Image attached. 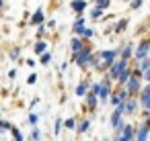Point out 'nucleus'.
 Here are the masks:
<instances>
[{"label": "nucleus", "mask_w": 150, "mask_h": 141, "mask_svg": "<svg viewBox=\"0 0 150 141\" xmlns=\"http://www.w3.org/2000/svg\"><path fill=\"white\" fill-rule=\"evenodd\" d=\"M88 61H91V51H86V49H80V53L76 55V64H78L80 68H84Z\"/></svg>", "instance_id": "nucleus-1"}, {"label": "nucleus", "mask_w": 150, "mask_h": 141, "mask_svg": "<svg viewBox=\"0 0 150 141\" xmlns=\"http://www.w3.org/2000/svg\"><path fill=\"white\" fill-rule=\"evenodd\" d=\"M123 68H125V59H121V61L113 64V68H111L109 76H111V78H119V74H121V70H123Z\"/></svg>", "instance_id": "nucleus-2"}, {"label": "nucleus", "mask_w": 150, "mask_h": 141, "mask_svg": "<svg viewBox=\"0 0 150 141\" xmlns=\"http://www.w3.org/2000/svg\"><path fill=\"white\" fill-rule=\"evenodd\" d=\"M142 106L146 108V110H150V86H146L144 90H142Z\"/></svg>", "instance_id": "nucleus-3"}, {"label": "nucleus", "mask_w": 150, "mask_h": 141, "mask_svg": "<svg viewBox=\"0 0 150 141\" xmlns=\"http://www.w3.org/2000/svg\"><path fill=\"white\" fill-rule=\"evenodd\" d=\"M148 49H150V43L148 41H142L140 43V47H138V51H136V57H146V53H148Z\"/></svg>", "instance_id": "nucleus-4"}, {"label": "nucleus", "mask_w": 150, "mask_h": 141, "mask_svg": "<svg viewBox=\"0 0 150 141\" xmlns=\"http://www.w3.org/2000/svg\"><path fill=\"white\" fill-rule=\"evenodd\" d=\"M125 96H127V90H119V92H117V94L111 98V102H113V104H121Z\"/></svg>", "instance_id": "nucleus-5"}, {"label": "nucleus", "mask_w": 150, "mask_h": 141, "mask_svg": "<svg viewBox=\"0 0 150 141\" xmlns=\"http://www.w3.org/2000/svg\"><path fill=\"white\" fill-rule=\"evenodd\" d=\"M74 33H76V35H82V33H84V19H82V17L74 23Z\"/></svg>", "instance_id": "nucleus-6"}, {"label": "nucleus", "mask_w": 150, "mask_h": 141, "mask_svg": "<svg viewBox=\"0 0 150 141\" xmlns=\"http://www.w3.org/2000/svg\"><path fill=\"white\" fill-rule=\"evenodd\" d=\"M115 55H117V51H111V49H107V51H103V53H101V57H103L107 64H111V61L115 59Z\"/></svg>", "instance_id": "nucleus-7"}, {"label": "nucleus", "mask_w": 150, "mask_h": 141, "mask_svg": "<svg viewBox=\"0 0 150 141\" xmlns=\"http://www.w3.org/2000/svg\"><path fill=\"white\" fill-rule=\"evenodd\" d=\"M72 8L80 13V10H84V8H86V2H84V0H72Z\"/></svg>", "instance_id": "nucleus-8"}, {"label": "nucleus", "mask_w": 150, "mask_h": 141, "mask_svg": "<svg viewBox=\"0 0 150 141\" xmlns=\"http://www.w3.org/2000/svg\"><path fill=\"white\" fill-rule=\"evenodd\" d=\"M138 88H140V82H138V78L134 76V78L129 80V84H127V90H129V92H136Z\"/></svg>", "instance_id": "nucleus-9"}, {"label": "nucleus", "mask_w": 150, "mask_h": 141, "mask_svg": "<svg viewBox=\"0 0 150 141\" xmlns=\"http://www.w3.org/2000/svg\"><path fill=\"white\" fill-rule=\"evenodd\" d=\"M41 21H43V13H41V10H37V13L31 17V25H39Z\"/></svg>", "instance_id": "nucleus-10"}, {"label": "nucleus", "mask_w": 150, "mask_h": 141, "mask_svg": "<svg viewBox=\"0 0 150 141\" xmlns=\"http://www.w3.org/2000/svg\"><path fill=\"white\" fill-rule=\"evenodd\" d=\"M132 137H134V129H132L129 125H127V127H123V135H121L119 139H132Z\"/></svg>", "instance_id": "nucleus-11"}, {"label": "nucleus", "mask_w": 150, "mask_h": 141, "mask_svg": "<svg viewBox=\"0 0 150 141\" xmlns=\"http://www.w3.org/2000/svg\"><path fill=\"white\" fill-rule=\"evenodd\" d=\"M127 78H129V68H123V70H121V74H119V82H121V84H125V80H127Z\"/></svg>", "instance_id": "nucleus-12"}, {"label": "nucleus", "mask_w": 150, "mask_h": 141, "mask_svg": "<svg viewBox=\"0 0 150 141\" xmlns=\"http://www.w3.org/2000/svg\"><path fill=\"white\" fill-rule=\"evenodd\" d=\"M86 88H88V86H86V82H82V84H78V86H76V94H78V96H82V94H86Z\"/></svg>", "instance_id": "nucleus-13"}, {"label": "nucleus", "mask_w": 150, "mask_h": 141, "mask_svg": "<svg viewBox=\"0 0 150 141\" xmlns=\"http://www.w3.org/2000/svg\"><path fill=\"white\" fill-rule=\"evenodd\" d=\"M101 15H103V8H101V6H97V8L91 10V17H93V19H99Z\"/></svg>", "instance_id": "nucleus-14"}, {"label": "nucleus", "mask_w": 150, "mask_h": 141, "mask_svg": "<svg viewBox=\"0 0 150 141\" xmlns=\"http://www.w3.org/2000/svg\"><path fill=\"white\" fill-rule=\"evenodd\" d=\"M146 137H148V125H144L138 133V139H146Z\"/></svg>", "instance_id": "nucleus-15"}, {"label": "nucleus", "mask_w": 150, "mask_h": 141, "mask_svg": "<svg viewBox=\"0 0 150 141\" xmlns=\"http://www.w3.org/2000/svg\"><path fill=\"white\" fill-rule=\"evenodd\" d=\"M140 68H142V74H144L146 70H150V57H146V59L142 57V66H140Z\"/></svg>", "instance_id": "nucleus-16"}, {"label": "nucleus", "mask_w": 150, "mask_h": 141, "mask_svg": "<svg viewBox=\"0 0 150 141\" xmlns=\"http://www.w3.org/2000/svg\"><path fill=\"white\" fill-rule=\"evenodd\" d=\"M72 49H74V53H78V49H82L80 39H72Z\"/></svg>", "instance_id": "nucleus-17"}, {"label": "nucleus", "mask_w": 150, "mask_h": 141, "mask_svg": "<svg viewBox=\"0 0 150 141\" xmlns=\"http://www.w3.org/2000/svg\"><path fill=\"white\" fill-rule=\"evenodd\" d=\"M45 47H47V45H45L43 41H39V43L35 45V53H43V49H45Z\"/></svg>", "instance_id": "nucleus-18"}, {"label": "nucleus", "mask_w": 150, "mask_h": 141, "mask_svg": "<svg viewBox=\"0 0 150 141\" xmlns=\"http://www.w3.org/2000/svg\"><path fill=\"white\" fill-rule=\"evenodd\" d=\"M132 51H134V49H132V45H127V47L123 49V53H121V57H123V59H127V57L132 55Z\"/></svg>", "instance_id": "nucleus-19"}, {"label": "nucleus", "mask_w": 150, "mask_h": 141, "mask_svg": "<svg viewBox=\"0 0 150 141\" xmlns=\"http://www.w3.org/2000/svg\"><path fill=\"white\" fill-rule=\"evenodd\" d=\"M99 96H101V98H107V96H109V88H107V86H101V92H99Z\"/></svg>", "instance_id": "nucleus-20"}, {"label": "nucleus", "mask_w": 150, "mask_h": 141, "mask_svg": "<svg viewBox=\"0 0 150 141\" xmlns=\"http://www.w3.org/2000/svg\"><path fill=\"white\" fill-rule=\"evenodd\" d=\"M52 61V55L50 53H41V64H50Z\"/></svg>", "instance_id": "nucleus-21"}, {"label": "nucleus", "mask_w": 150, "mask_h": 141, "mask_svg": "<svg viewBox=\"0 0 150 141\" xmlns=\"http://www.w3.org/2000/svg\"><path fill=\"white\" fill-rule=\"evenodd\" d=\"M123 106H125L127 112H134V110H136V102H127V104H123Z\"/></svg>", "instance_id": "nucleus-22"}, {"label": "nucleus", "mask_w": 150, "mask_h": 141, "mask_svg": "<svg viewBox=\"0 0 150 141\" xmlns=\"http://www.w3.org/2000/svg\"><path fill=\"white\" fill-rule=\"evenodd\" d=\"M13 137H15V139H19V141L23 139V135H21V131H19V129H13Z\"/></svg>", "instance_id": "nucleus-23"}, {"label": "nucleus", "mask_w": 150, "mask_h": 141, "mask_svg": "<svg viewBox=\"0 0 150 141\" xmlns=\"http://www.w3.org/2000/svg\"><path fill=\"white\" fill-rule=\"evenodd\" d=\"M125 25H127V21H121V23L117 25V29H115V31H117V33H119V31H123V29H125Z\"/></svg>", "instance_id": "nucleus-24"}, {"label": "nucleus", "mask_w": 150, "mask_h": 141, "mask_svg": "<svg viewBox=\"0 0 150 141\" xmlns=\"http://www.w3.org/2000/svg\"><path fill=\"white\" fill-rule=\"evenodd\" d=\"M88 104H91V106H95V104H97V98H95V94H91V96H88Z\"/></svg>", "instance_id": "nucleus-25"}, {"label": "nucleus", "mask_w": 150, "mask_h": 141, "mask_svg": "<svg viewBox=\"0 0 150 141\" xmlns=\"http://www.w3.org/2000/svg\"><path fill=\"white\" fill-rule=\"evenodd\" d=\"M97 4H99L101 8H107V4H109V2H107V0H97Z\"/></svg>", "instance_id": "nucleus-26"}, {"label": "nucleus", "mask_w": 150, "mask_h": 141, "mask_svg": "<svg viewBox=\"0 0 150 141\" xmlns=\"http://www.w3.org/2000/svg\"><path fill=\"white\" fill-rule=\"evenodd\" d=\"M35 80H37V76H35V74H31V76H29V78H27V84H33V82H35Z\"/></svg>", "instance_id": "nucleus-27"}, {"label": "nucleus", "mask_w": 150, "mask_h": 141, "mask_svg": "<svg viewBox=\"0 0 150 141\" xmlns=\"http://www.w3.org/2000/svg\"><path fill=\"white\" fill-rule=\"evenodd\" d=\"M29 123L35 125V123H37V114H29Z\"/></svg>", "instance_id": "nucleus-28"}, {"label": "nucleus", "mask_w": 150, "mask_h": 141, "mask_svg": "<svg viewBox=\"0 0 150 141\" xmlns=\"http://www.w3.org/2000/svg\"><path fill=\"white\" fill-rule=\"evenodd\" d=\"M86 127H88V123H86V121H84V123H82V125H80V127H78V131H80V133H82V131H86Z\"/></svg>", "instance_id": "nucleus-29"}, {"label": "nucleus", "mask_w": 150, "mask_h": 141, "mask_svg": "<svg viewBox=\"0 0 150 141\" xmlns=\"http://www.w3.org/2000/svg\"><path fill=\"white\" fill-rule=\"evenodd\" d=\"M140 4H142V0H134V4H132V8H140Z\"/></svg>", "instance_id": "nucleus-30"}, {"label": "nucleus", "mask_w": 150, "mask_h": 141, "mask_svg": "<svg viewBox=\"0 0 150 141\" xmlns=\"http://www.w3.org/2000/svg\"><path fill=\"white\" fill-rule=\"evenodd\" d=\"M82 35H84V37H93V31H91V29H84V33H82Z\"/></svg>", "instance_id": "nucleus-31"}, {"label": "nucleus", "mask_w": 150, "mask_h": 141, "mask_svg": "<svg viewBox=\"0 0 150 141\" xmlns=\"http://www.w3.org/2000/svg\"><path fill=\"white\" fill-rule=\"evenodd\" d=\"M66 127H68V129H72V127H74V121H72V119H68V121H66Z\"/></svg>", "instance_id": "nucleus-32"}, {"label": "nucleus", "mask_w": 150, "mask_h": 141, "mask_svg": "<svg viewBox=\"0 0 150 141\" xmlns=\"http://www.w3.org/2000/svg\"><path fill=\"white\" fill-rule=\"evenodd\" d=\"M0 129H8V123L6 121H0Z\"/></svg>", "instance_id": "nucleus-33"}, {"label": "nucleus", "mask_w": 150, "mask_h": 141, "mask_svg": "<svg viewBox=\"0 0 150 141\" xmlns=\"http://www.w3.org/2000/svg\"><path fill=\"white\" fill-rule=\"evenodd\" d=\"M93 90H95V94H99V92H101V86H99V84H95V86H93Z\"/></svg>", "instance_id": "nucleus-34"}, {"label": "nucleus", "mask_w": 150, "mask_h": 141, "mask_svg": "<svg viewBox=\"0 0 150 141\" xmlns=\"http://www.w3.org/2000/svg\"><path fill=\"white\" fill-rule=\"evenodd\" d=\"M60 125H62V121L58 119V121H56V133H60Z\"/></svg>", "instance_id": "nucleus-35"}, {"label": "nucleus", "mask_w": 150, "mask_h": 141, "mask_svg": "<svg viewBox=\"0 0 150 141\" xmlns=\"http://www.w3.org/2000/svg\"><path fill=\"white\" fill-rule=\"evenodd\" d=\"M144 76H146V80L150 82V70H146V72H144Z\"/></svg>", "instance_id": "nucleus-36"}, {"label": "nucleus", "mask_w": 150, "mask_h": 141, "mask_svg": "<svg viewBox=\"0 0 150 141\" xmlns=\"http://www.w3.org/2000/svg\"><path fill=\"white\" fill-rule=\"evenodd\" d=\"M0 6H2V0H0Z\"/></svg>", "instance_id": "nucleus-37"}]
</instances>
